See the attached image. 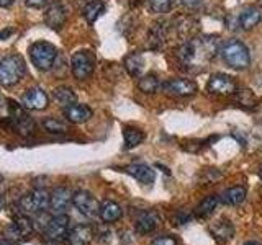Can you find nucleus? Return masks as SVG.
<instances>
[{"instance_id": "1", "label": "nucleus", "mask_w": 262, "mask_h": 245, "mask_svg": "<svg viewBox=\"0 0 262 245\" xmlns=\"http://www.w3.org/2000/svg\"><path fill=\"white\" fill-rule=\"evenodd\" d=\"M220 36L196 35L176 49V59L187 72H202L220 53Z\"/></svg>"}, {"instance_id": "2", "label": "nucleus", "mask_w": 262, "mask_h": 245, "mask_svg": "<svg viewBox=\"0 0 262 245\" xmlns=\"http://www.w3.org/2000/svg\"><path fill=\"white\" fill-rule=\"evenodd\" d=\"M220 54L226 65L236 70H244L251 65L249 49L239 39H229L220 47Z\"/></svg>"}, {"instance_id": "3", "label": "nucleus", "mask_w": 262, "mask_h": 245, "mask_svg": "<svg viewBox=\"0 0 262 245\" xmlns=\"http://www.w3.org/2000/svg\"><path fill=\"white\" fill-rule=\"evenodd\" d=\"M25 61L18 54H10L0 61V85L13 87L25 77Z\"/></svg>"}, {"instance_id": "4", "label": "nucleus", "mask_w": 262, "mask_h": 245, "mask_svg": "<svg viewBox=\"0 0 262 245\" xmlns=\"http://www.w3.org/2000/svg\"><path fill=\"white\" fill-rule=\"evenodd\" d=\"M28 53L33 65L39 70H49L54 65L57 57L56 46L48 43V41H36V43H33Z\"/></svg>"}, {"instance_id": "5", "label": "nucleus", "mask_w": 262, "mask_h": 245, "mask_svg": "<svg viewBox=\"0 0 262 245\" xmlns=\"http://www.w3.org/2000/svg\"><path fill=\"white\" fill-rule=\"evenodd\" d=\"M97 64V57L89 49H80V51L74 53L71 57V72L72 76L79 80H85L94 74Z\"/></svg>"}, {"instance_id": "6", "label": "nucleus", "mask_w": 262, "mask_h": 245, "mask_svg": "<svg viewBox=\"0 0 262 245\" xmlns=\"http://www.w3.org/2000/svg\"><path fill=\"white\" fill-rule=\"evenodd\" d=\"M49 201H51V194H49L43 188H36L31 190L20 200V208L27 212V214H35V212H43L49 208Z\"/></svg>"}, {"instance_id": "7", "label": "nucleus", "mask_w": 262, "mask_h": 245, "mask_svg": "<svg viewBox=\"0 0 262 245\" xmlns=\"http://www.w3.org/2000/svg\"><path fill=\"white\" fill-rule=\"evenodd\" d=\"M69 217L66 214H56L48 220V224L45 227V237L48 242L51 243H61L66 242L69 235Z\"/></svg>"}, {"instance_id": "8", "label": "nucleus", "mask_w": 262, "mask_h": 245, "mask_svg": "<svg viewBox=\"0 0 262 245\" xmlns=\"http://www.w3.org/2000/svg\"><path fill=\"white\" fill-rule=\"evenodd\" d=\"M162 92L169 95V96H176V98H184V96H192L196 93V84L190 79H170L166 80L161 85Z\"/></svg>"}, {"instance_id": "9", "label": "nucleus", "mask_w": 262, "mask_h": 245, "mask_svg": "<svg viewBox=\"0 0 262 245\" xmlns=\"http://www.w3.org/2000/svg\"><path fill=\"white\" fill-rule=\"evenodd\" d=\"M237 90V85L233 77L226 74H213L207 82V92L211 95H221V96H231Z\"/></svg>"}, {"instance_id": "10", "label": "nucleus", "mask_w": 262, "mask_h": 245, "mask_svg": "<svg viewBox=\"0 0 262 245\" xmlns=\"http://www.w3.org/2000/svg\"><path fill=\"white\" fill-rule=\"evenodd\" d=\"M172 27H174V31L179 39L182 41H188L195 38L196 35H199L200 31V23L196 18H193V16L190 15H179L176 16L174 23H172Z\"/></svg>"}, {"instance_id": "11", "label": "nucleus", "mask_w": 262, "mask_h": 245, "mask_svg": "<svg viewBox=\"0 0 262 245\" xmlns=\"http://www.w3.org/2000/svg\"><path fill=\"white\" fill-rule=\"evenodd\" d=\"M72 204L85 217H94L100 211V206H98V203L92 196V193H89L85 190H79L72 194Z\"/></svg>"}, {"instance_id": "12", "label": "nucleus", "mask_w": 262, "mask_h": 245, "mask_svg": "<svg viewBox=\"0 0 262 245\" xmlns=\"http://www.w3.org/2000/svg\"><path fill=\"white\" fill-rule=\"evenodd\" d=\"M167 33H169L167 23L156 21L149 28V31H147V39H146L147 49H151V51H159V49H162L164 43L167 41Z\"/></svg>"}, {"instance_id": "13", "label": "nucleus", "mask_w": 262, "mask_h": 245, "mask_svg": "<svg viewBox=\"0 0 262 245\" xmlns=\"http://www.w3.org/2000/svg\"><path fill=\"white\" fill-rule=\"evenodd\" d=\"M66 20H68V12L66 7L61 2H54L53 5H49L45 12V23L51 30H61L64 27Z\"/></svg>"}, {"instance_id": "14", "label": "nucleus", "mask_w": 262, "mask_h": 245, "mask_svg": "<svg viewBox=\"0 0 262 245\" xmlns=\"http://www.w3.org/2000/svg\"><path fill=\"white\" fill-rule=\"evenodd\" d=\"M72 204V193L68 188L59 186L53 190L51 193V201H49V208L54 214H66V211L69 209Z\"/></svg>"}, {"instance_id": "15", "label": "nucleus", "mask_w": 262, "mask_h": 245, "mask_svg": "<svg viewBox=\"0 0 262 245\" xmlns=\"http://www.w3.org/2000/svg\"><path fill=\"white\" fill-rule=\"evenodd\" d=\"M48 103H49L48 95L38 87H33V88L27 90V93H25L21 98V105L27 110H35V111L45 110Z\"/></svg>"}, {"instance_id": "16", "label": "nucleus", "mask_w": 262, "mask_h": 245, "mask_svg": "<svg viewBox=\"0 0 262 245\" xmlns=\"http://www.w3.org/2000/svg\"><path fill=\"white\" fill-rule=\"evenodd\" d=\"M262 20V7L259 5H249L237 16V27L244 31H249L254 27H257Z\"/></svg>"}, {"instance_id": "17", "label": "nucleus", "mask_w": 262, "mask_h": 245, "mask_svg": "<svg viewBox=\"0 0 262 245\" xmlns=\"http://www.w3.org/2000/svg\"><path fill=\"white\" fill-rule=\"evenodd\" d=\"M123 172L131 175L138 182H141L143 185H151L156 180V172L149 165H144V163H131V165H126L123 168Z\"/></svg>"}, {"instance_id": "18", "label": "nucleus", "mask_w": 262, "mask_h": 245, "mask_svg": "<svg viewBox=\"0 0 262 245\" xmlns=\"http://www.w3.org/2000/svg\"><path fill=\"white\" fill-rule=\"evenodd\" d=\"M210 234L218 243H228L234 237V227L228 219H220L210 227Z\"/></svg>"}, {"instance_id": "19", "label": "nucleus", "mask_w": 262, "mask_h": 245, "mask_svg": "<svg viewBox=\"0 0 262 245\" xmlns=\"http://www.w3.org/2000/svg\"><path fill=\"white\" fill-rule=\"evenodd\" d=\"M94 239V229L90 226H76L66 239V245H89Z\"/></svg>"}, {"instance_id": "20", "label": "nucleus", "mask_w": 262, "mask_h": 245, "mask_svg": "<svg viewBox=\"0 0 262 245\" xmlns=\"http://www.w3.org/2000/svg\"><path fill=\"white\" fill-rule=\"evenodd\" d=\"M64 116L69 122L80 125V122H85L92 118V110H90L87 105L74 103V105H69L64 108Z\"/></svg>"}, {"instance_id": "21", "label": "nucleus", "mask_w": 262, "mask_h": 245, "mask_svg": "<svg viewBox=\"0 0 262 245\" xmlns=\"http://www.w3.org/2000/svg\"><path fill=\"white\" fill-rule=\"evenodd\" d=\"M98 216L106 224H112V223H117V220L123 216V211L120 208V204H117L115 201H103L100 204V211H98Z\"/></svg>"}, {"instance_id": "22", "label": "nucleus", "mask_w": 262, "mask_h": 245, "mask_svg": "<svg viewBox=\"0 0 262 245\" xmlns=\"http://www.w3.org/2000/svg\"><path fill=\"white\" fill-rule=\"evenodd\" d=\"M123 65L131 77H141L144 70V57L141 53H131L125 57Z\"/></svg>"}, {"instance_id": "23", "label": "nucleus", "mask_w": 262, "mask_h": 245, "mask_svg": "<svg viewBox=\"0 0 262 245\" xmlns=\"http://www.w3.org/2000/svg\"><path fill=\"white\" fill-rule=\"evenodd\" d=\"M159 224V216L154 211H146L136 220V231L139 234H151Z\"/></svg>"}, {"instance_id": "24", "label": "nucleus", "mask_w": 262, "mask_h": 245, "mask_svg": "<svg viewBox=\"0 0 262 245\" xmlns=\"http://www.w3.org/2000/svg\"><path fill=\"white\" fill-rule=\"evenodd\" d=\"M10 231L13 232L15 239H27V237L33 234V223L27 216H18L12 223Z\"/></svg>"}, {"instance_id": "25", "label": "nucleus", "mask_w": 262, "mask_h": 245, "mask_svg": "<svg viewBox=\"0 0 262 245\" xmlns=\"http://www.w3.org/2000/svg\"><path fill=\"white\" fill-rule=\"evenodd\" d=\"M103 13H105V4L102 0H89L84 7V10H82V15H84V18L90 24L95 23Z\"/></svg>"}, {"instance_id": "26", "label": "nucleus", "mask_w": 262, "mask_h": 245, "mask_svg": "<svg viewBox=\"0 0 262 245\" xmlns=\"http://www.w3.org/2000/svg\"><path fill=\"white\" fill-rule=\"evenodd\" d=\"M123 141H125V149H133L144 141V133L138 128L126 126L123 129Z\"/></svg>"}, {"instance_id": "27", "label": "nucleus", "mask_w": 262, "mask_h": 245, "mask_svg": "<svg viewBox=\"0 0 262 245\" xmlns=\"http://www.w3.org/2000/svg\"><path fill=\"white\" fill-rule=\"evenodd\" d=\"M246 200V188L244 186H233L228 188V190L221 196V201L228 206H237Z\"/></svg>"}, {"instance_id": "28", "label": "nucleus", "mask_w": 262, "mask_h": 245, "mask_svg": "<svg viewBox=\"0 0 262 245\" xmlns=\"http://www.w3.org/2000/svg\"><path fill=\"white\" fill-rule=\"evenodd\" d=\"M138 88L141 90L143 93L152 95L161 88V82L158 79V76L154 74H146V76H141L138 80Z\"/></svg>"}, {"instance_id": "29", "label": "nucleus", "mask_w": 262, "mask_h": 245, "mask_svg": "<svg viewBox=\"0 0 262 245\" xmlns=\"http://www.w3.org/2000/svg\"><path fill=\"white\" fill-rule=\"evenodd\" d=\"M233 98L237 105L244 106V108H254L257 105V96L249 88H237L233 93Z\"/></svg>"}, {"instance_id": "30", "label": "nucleus", "mask_w": 262, "mask_h": 245, "mask_svg": "<svg viewBox=\"0 0 262 245\" xmlns=\"http://www.w3.org/2000/svg\"><path fill=\"white\" fill-rule=\"evenodd\" d=\"M53 95H54V100L59 105H62L64 108L77 102L76 93H74V90L69 88V87H57V88H54Z\"/></svg>"}, {"instance_id": "31", "label": "nucleus", "mask_w": 262, "mask_h": 245, "mask_svg": "<svg viewBox=\"0 0 262 245\" xmlns=\"http://www.w3.org/2000/svg\"><path fill=\"white\" fill-rule=\"evenodd\" d=\"M220 204V198L215 194L211 196H207L199 206H196V216L199 217H208L210 214H213V211H215L218 208Z\"/></svg>"}, {"instance_id": "32", "label": "nucleus", "mask_w": 262, "mask_h": 245, "mask_svg": "<svg viewBox=\"0 0 262 245\" xmlns=\"http://www.w3.org/2000/svg\"><path fill=\"white\" fill-rule=\"evenodd\" d=\"M43 128L51 134H66L69 131L68 125L56 118H46L43 119Z\"/></svg>"}, {"instance_id": "33", "label": "nucleus", "mask_w": 262, "mask_h": 245, "mask_svg": "<svg viewBox=\"0 0 262 245\" xmlns=\"http://www.w3.org/2000/svg\"><path fill=\"white\" fill-rule=\"evenodd\" d=\"M172 5H174V0H149V8L156 15L167 13L172 8Z\"/></svg>"}, {"instance_id": "34", "label": "nucleus", "mask_w": 262, "mask_h": 245, "mask_svg": "<svg viewBox=\"0 0 262 245\" xmlns=\"http://www.w3.org/2000/svg\"><path fill=\"white\" fill-rule=\"evenodd\" d=\"M151 245H177V242L174 237H170V235H159L152 240Z\"/></svg>"}, {"instance_id": "35", "label": "nucleus", "mask_w": 262, "mask_h": 245, "mask_svg": "<svg viewBox=\"0 0 262 245\" xmlns=\"http://www.w3.org/2000/svg\"><path fill=\"white\" fill-rule=\"evenodd\" d=\"M203 4V0H180V5L185 7L187 10H196Z\"/></svg>"}, {"instance_id": "36", "label": "nucleus", "mask_w": 262, "mask_h": 245, "mask_svg": "<svg viewBox=\"0 0 262 245\" xmlns=\"http://www.w3.org/2000/svg\"><path fill=\"white\" fill-rule=\"evenodd\" d=\"M118 2L126 8H136V7L141 5L144 0H118Z\"/></svg>"}, {"instance_id": "37", "label": "nucleus", "mask_w": 262, "mask_h": 245, "mask_svg": "<svg viewBox=\"0 0 262 245\" xmlns=\"http://www.w3.org/2000/svg\"><path fill=\"white\" fill-rule=\"evenodd\" d=\"M25 4H27L28 7H31V8H41V7H45L48 4V0H25Z\"/></svg>"}, {"instance_id": "38", "label": "nucleus", "mask_w": 262, "mask_h": 245, "mask_svg": "<svg viewBox=\"0 0 262 245\" xmlns=\"http://www.w3.org/2000/svg\"><path fill=\"white\" fill-rule=\"evenodd\" d=\"M13 2H15V0H0V7H2V8H7V7H10Z\"/></svg>"}, {"instance_id": "39", "label": "nucleus", "mask_w": 262, "mask_h": 245, "mask_svg": "<svg viewBox=\"0 0 262 245\" xmlns=\"http://www.w3.org/2000/svg\"><path fill=\"white\" fill-rule=\"evenodd\" d=\"M12 33H13V30H10V28H8V30H5V31H2V33H0V39H4V38H8V36L12 35Z\"/></svg>"}, {"instance_id": "40", "label": "nucleus", "mask_w": 262, "mask_h": 245, "mask_svg": "<svg viewBox=\"0 0 262 245\" xmlns=\"http://www.w3.org/2000/svg\"><path fill=\"white\" fill-rule=\"evenodd\" d=\"M0 245H13V242H10V240H0Z\"/></svg>"}, {"instance_id": "41", "label": "nucleus", "mask_w": 262, "mask_h": 245, "mask_svg": "<svg viewBox=\"0 0 262 245\" xmlns=\"http://www.w3.org/2000/svg\"><path fill=\"white\" fill-rule=\"evenodd\" d=\"M4 206H5V201H4V198H2V196H0V211L4 209Z\"/></svg>"}, {"instance_id": "42", "label": "nucleus", "mask_w": 262, "mask_h": 245, "mask_svg": "<svg viewBox=\"0 0 262 245\" xmlns=\"http://www.w3.org/2000/svg\"><path fill=\"white\" fill-rule=\"evenodd\" d=\"M244 245H260V243H257V242H246Z\"/></svg>"}, {"instance_id": "43", "label": "nucleus", "mask_w": 262, "mask_h": 245, "mask_svg": "<svg viewBox=\"0 0 262 245\" xmlns=\"http://www.w3.org/2000/svg\"><path fill=\"white\" fill-rule=\"evenodd\" d=\"M260 178H262V165H260Z\"/></svg>"}]
</instances>
